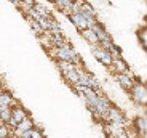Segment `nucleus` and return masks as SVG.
Returning a JSON list of instances; mask_svg holds the SVG:
<instances>
[{"label":"nucleus","instance_id":"39448f33","mask_svg":"<svg viewBox=\"0 0 147 138\" xmlns=\"http://www.w3.org/2000/svg\"><path fill=\"white\" fill-rule=\"evenodd\" d=\"M114 79H115V82L120 85V88H123L125 92H129L133 88V85L138 82V79L133 75L131 71L121 72V74H114Z\"/></svg>","mask_w":147,"mask_h":138},{"label":"nucleus","instance_id":"aec40b11","mask_svg":"<svg viewBox=\"0 0 147 138\" xmlns=\"http://www.w3.org/2000/svg\"><path fill=\"white\" fill-rule=\"evenodd\" d=\"M34 8H35V11L40 16H51V10H50L47 5H43V3H35Z\"/></svg>","mask_w":147,"mask_h":138},{"label":"nucleus","instance_id":"2eb2a0df","mask_svg":"<svg viewBox=\"0 0 147 138\" xmlns=\"http://www.w3.org/2000/svg\"><path fill=\"white\" fill-rule=\"evenodd\" d=\"M78 67H75V69H72V71H69V72H66V74H63V79H64V82L67 84L69 87H75V85H78Z\"/></svg>","mask_w":147,"mask_h":138},{"label":"nucleus","instance_id":"393cba45","mask_svg":"<svg viewBox=\"0 0 147 138\" xmlns=\"http://www.w3.org/2000/svg\"><path fill=\"white\" fill-rule=\"evenodd\" d=\"M48 2H55V0H48Z\"/></svg>","mask_w":147,"mask_h":138},{"label":"nucleus","instance_id":"dca6fc26","mask_svg":"<svg viewBox=\"0 0 147 138\" xmlns=\"http://www.w3.org/2000/svg\"><path fill=\"white\" fill-rule=\"evenodd\" d=\"M56 66H58V69L61 71V75L66 74V72H69V71H72V69H75V67H77L74 63H70V61H56Z\"/></svg>","mask_w":147,"mask_h":138},{"label":"nucleus","instance_id":"20e7f679","mask_svg":"<svg viewBox=\"0 0 147 138\" xmlns=\"http://www.w3.org/2000/svg\"><path fill=\"white\" fill-rule=\"evenodd\" d=\"M29 116H30L29 111H27V109L24 108L21 103H18L16 106H13V108H11V119H10V122H8V125H10L11 128H15L19 122H22V120L27 119Z\"/></svg>","mask_w":147,"mask_h":138},{"label":"nucleus","instance_id":"a878e982","mask_svg":"<svg viewBox=\"0 0 147 138\" xmlns=\"http://www.w3.org/2000/svg\"><path fill=\"white\" fill-rule=\"evenodd\" d=\"M141 138H146V137H141Z\"/></svg>","mask_w":147,"mask_h":138},{"label":"nucleus","instance_id":"f8f14e48","mask_svg":"<svg viewBox=\"0 0 147 138\" xmlns=\"http://www.w3.org/2000/svg\"><path fill=\"white\" fill-rule=\"evenodd\" d=\"M133 128L138 132V133L142 137L147 133V114H141L136 119L133 120Z\"/></svg>","mask_w":147,"mask_h":138},{"label":"nucleus","instance_id":"1a4fd4ad","mask_svg":"<svg viewBox=\"0 0 147 138\" xmlns=\"http://www.w3.org/2000/svg\"><path fill=\"white\" fill-rule=\"evenodd\" d=\"M69 18V21L74 24V27L78 31V32H82V31H85V29H88L90 27V24H88V19L85 18L82 13H74V15H70V16H67Z\"/></svg>","mask_w":147,"mask_h":138},{"label":"nucleus","instance_id":"a211bd4d","mask_svg":"<svg viewBox=\"0 0 147 138\" xmlns=\"http://www.w3.org/2000/svg\"><path fill=\"white\" fill-rule=\"evenodd\" d=\"M138 37H139V44L144 50L147 52V26H144L142 29L138 31Z\"/></svg>","mask_w":147,"mask_h":138},{"label":"nucleus","instance_id":"6e6552de","mask_svg":"<svg viewBox=\"0 0 147 138\" xmlns=\"http://www.w3.org/2000/svg\"><path fill=\"white\" fill-rule=\"evenodd\" d=\"M34 127H35V122H34L32 116H29L27 119H24L22 122H19L18 125L13 128V133H11V137H13V138H21L22 135L26 133V132L32 130Z\"/></svg>","mask_w":147,"mask_h":138},{"label":"nucleus","instance_id":"0eeeda50","mask_svg":"<svg viewBox=\"0 0 147 138\" xmlns=\"http://www.w3.org/2000/svg\"><path fill=\"white\" fill-rule=\"evenodd\" d=\"M19 101L15 98V95L11 93V90L5 88V87H0V109L3 108H13L16 106Z\"/></svg>","mask_w":147,"mask_h":138},{"label":"nucleus","instance_id":"9d476101","mask_svg":"<svg viewBox=\"0 0 147 138\" xmlns=\"http://www.w3.org/2000/svg\"><path fill=\"white\" fill-rule=\"evenodd\" d=\"M112 74H121V72H128V64H126V61L123 60V58H114V61H112V64H110V67H107Z\"/></svg>","mask_w":147,"mask_h":138},{"label":"nucleus","instance_id":"b1692460","mask_svg":"<svg viewBox=\"0 0 147 138\" xmlns=\"http://www.w3.org/2000/svg\"><path fill=\"white\" fill-rule=\"evenodd\" d=\"M142 137H146V138H147V133H146V135H142Z\"/></svg>","mask_w":147,"mask_h":138},{"label":"nucleus","instance_id":"6ab92c4d","mask_svg":"<svg viewBox=\"0 0 147 138\" xmlns=\"http://www.w3.org/2000/svg\"><path fill=\"white\" fill-rule=\"evenodd\" d=\"M27 22H29L30 29H32V32H35V35H37V37H38V35H42V34L45 32V31L40 27V24H38V21H35V19H30V18H27Z\"/></svg>","mask_w":147,"mask_h":138},{"label":"nucleus","instance_id":"7ed1b4c3","mask_svg":"<svg viewBox=\"0 0 147 138\" xmlns=\"http://www.w3.org/2000/svg\"><path fill=\"white\" fill-rule=\"evenodd\" d=\"M102 124H128V119H126L125 112L121 111L118 106L112 105L110 109L107 111L106 117H104Z\"/></svg>","mask_w":147,"mask_h":138},{"label":"nucleus","instance_id":"423d86ee","mask_svg":"<svg viewBox=\"0 0 147 138\" xmlns=\"http://www.w3.org/2000/svg\"><path fill=\"white\" fill-rule=\"evenodd\" d=\"M91 53L96 58V61H99L104 67H110V64H112V61H114V56L110 55V52L104 50L102 47H99V45H98V47H93Z\"/></svg>","mask_w":147,"mask_h":138},{"label":"nucleus","instance_id":"5701e85b","mask_svg":"<svg viewBox=\"0 0 147 138\" xmlns=\"http://www.w3.org/2000/svg\"><path fill=\"white\" fill-rule=\"evenodd\" d=\"M11 3L15 5L16 8H19V10H21V7H22V0H10Z\"/></svg>","mask_w":147,"mask_h":138},{"label":"nucleus","instance_id":"f257e3e1","mask_svg":"<svg viewBox=\"0 0 147 138\" xmlns=\"http://www.w3.org/2000/svg\"><path fill=\"white\" fill-rule=\"evenodd\" d=\"M47 52L55 61H70V63H74L78 69H80V67H85L82 56L78 55V52L75 50V47H74L70 42L64 44L63 47H59V48H55V47H53V48L47 50Z\"/></svg>","mask_w":147,"mask_h":138},{"label":"nucleus","instance_id":"ddd939ff","mask_svg":"<svg viewBox=\"0 0 147 138\" xmlns=\"http://www.w3.org/2000/svg\"><path fill=\"white\" fill-rule=\"evenodd\" d=\"M80 35L83 37V40L86 42V44H90L91 47H98L99 45V39H98V35H96V32L93 29H85L80 32Z\"/></svg>","mask_w":147,"mask_h":138},{"label":"nucleus","instance_id":"4be33fe9","mask_svg":"<svg viewBox=\"0 0 147 138\" xmlns=\"http://www.w3.org/2000/svg\"><path fill=\"white\" fill-rule=\"evenodd\" d=\"M109 52H110V55L114 56V58H120V56H121V50H120V47H118V45H115V44L112 45V48H110Z\"/></svg>","mask_w":147,"mask_h":138},{"label":"nucleus","instance_id":"412c9836","mask_svg":"<svg viewBox=\"0 0 147 138\" xmlns=\"http://www.w3.org/2000/svg\"><path fill=\"white\" fill-rule=\"evenodd\" d=\"M35 0H22V7H21V11H22V15L24 13H27L29 10H32L34 7H35Z\"/></svg>","mask_w":147,"mask_h":138},{"label":"nucleus","instance_id":"f3484780","mask_svg":"<svg viewBox=\"0 0 147 138\" xmlns=\"http://www.w3.org/2000/svg\"><path fill=\"white\" fill-rule=\"evenodd\" d=\"M21 138H45V132L40 127H34L32 130L26 132Z\"/></svg>","mask_w":147,"mask_h":138},{"label":"nucleus","instance_id":"4468645a","mask_svg":"<svg viewBox=\"0 0 147 138\" xmlns=\"http://www.w3.org/2000/svg\"><path fill=\"white\" fill-rule=\"evenodd\" d=\"M90 29H93V31L96 32V35H98V39H99V44H101L102 40H107V39H112V37H110V34L106 31L104 24H101L99 21H96L94 24H93V26L90 27Z\"/></svg>","mask_w":147,"mask_h":138},{"label":"nucleus","instance_id":"f03ea898","mask_svg":"<svg viewBox=\"0 0 147 138\" xmlns=\"http://www.w3.org/2000/svg\"><path fill=\"white\" fill-rule=\"evenodd\" d=\"M128 93H129V98H131V101L134 105L147 108V84L138 80Z\"/></svg>","mask_w":147,"mask_h":138},{"label":"nucleus","instance_id":"9b49d317","mask_svg":"<svg viewBox=\"0 0 147 138\" xmlns=\"http://www.w3.org/2000/svg\"><path fill=\"white\" fill-rule=\"evenodd\" d=\"M55 7L66 16H70L74 13V0H55Z\"/></svg>","mask_w":147,"mask_h":138}]
</instances>
